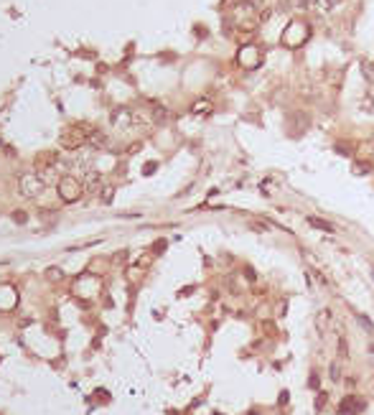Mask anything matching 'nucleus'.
<instances>
[{
	"mask_svg": "<svg viewBox=\"0 0 374 415\" xmlns=\"http://www.w3.org/2000/svg\"><path fill=\"white\" fill-rule=\"evenodd\" d=\"M308 23H300V20H293V23L282 31V36H280V41L285 43L288 49H298V46H303V41L308 38Z\"/></svg>",
	"mask_w": 374,
	"mask_h": 415,
	"instance_id": "obj_1",
	"label": "nucleus"
},
{
	"mask_svg": "<svg viewBox=\"0 0 374 415\" xmlns=\"http://www.w3.org/2000/svg\"><path fill=\"white\" fill-rule=\"evenodd\" d=\"M84 194V184L74 176H64L59 181V199L61 202H67V204H74L79 196Z\"/></svg>",
	"mask_w": 374,
	"mask_h": 415,
	"instance_id": "obj_2",
	"label": "nucleus"
},
{
	"mask_svg": "<svg viewBox=\"0 0 374 415\" xmlns=\"http://www.w3.org/2000/svg\"><path fill=\"white\" fill-rule=\"evenodd\" d=\"M90 133H92V127H90V125H72L67 133L61 135V143L67 145V148L87 145V143H90Z\"/></svg>",
	"mask_w": 374,
	"mask_h": 415,
	"instance_id": "obj_3",
	"label": "nucleus"
},
{
	"mask_svg": "<svg viewBox=\"0 0 374 415\" xmlns=\"http://www.w3.org/2000/svg\"><path fill=\"white\" fill-rule=\"evenodd\" d=\"M18 189L26 199H33V196H38L43 191V179L36 176V173H23V176L18 179Z\"/></svg>",
	"mask_w": 374,
	"mask_h": 415,
	"instance_id": "obj_4",
	"label": "nucleus"
},
{
	"mask_svg": "<svg viewBox=\"0 0 374 415\" xmlns=\"http://www.w3.org/2000/svg\"><path fill=\"white\" fill-rule=\"evenodd\" d=\"M239 64L242 67H247V69H257L260 64H262V51L257 46H252V43H245V46L239 49Z\"/></svg>",
	"mask_w": 374,
	"mask_h": 415,
	"instance_id": "obj_5",
	"label": "nucleus"
},
{
	"mask_svg": "<svg viewBox=\"0 0 374 415\" xmlns=\"http://www.w3.org/2000/svg\"><path fill=\"white\" fill-rule=\"evenodd\" d=\"M364 408H367V403H364L362 398H357V395L344 398V400H341V405H339L341 415H344V413H346V415H357V413H362Z\"/></svg>",
	"mask_w": 374,
	"mask_h": 415,
	"instance_id": "obj_6",
	"label": "nucleus"
},
{
	"mask_svg": "<svg viewBox=\"0 0 374 415\" xmlns=\"http://www.w3.org/2000/svg\"><path fill=\"white\" fill-rule=\"evenodd\" d=\"M211 110H214V107H211L209 100H196V102L191 104V112H193V115H201V117L211 115Z\"/></svg>",
	"mask_w": 374,
	"mask_h": 415,
	"instance_id": "obj_7",
	"label": "nucleus"
},
{
	"mask_svg": "<svg viewBox=\"0 0 374 415\" xmlns=\"http://www.w3.org/2000/svg\"><path fill=\"white\" fill-rule=\"evenodd\" d=\"M99 186H102L99 173H90V176H87V181H84V189H87V191H92V194H97Z\"/></svg>",
	"mask_w": 374,
	"mask_h": 415,
	"instance_id": "obj_8",
	"label": "nucleus"
},
{
	"mask_svg": "<svg viewBox=\"0 0 374 415\" xmlns=\"http://www.w3.org/2000/svg\"><path fill=\"white\" fill-rule=\"evenodd\" d=\"M308 224H313L316 229H323V232H334V224L321 219V216H308Z\"/></svg>",
	"mask_w": 374,
	"mask_h": 415,
	"instance_id": "obj_9",
	"label": "nucleus"
},
{
	"mask_svg": "<svg viewBox=\"0 0 374 415\" xmlns=\"http://www.w3.org/2000/svg\"><path fill=\"white\" fill-rule=\"evenodd\" d=\"M372 171V163L369 161H357L354 163V173H369Z\"/></svg>",
	"mask_w": 374,
	"mask_h": 415,
	"instance_id": "obj_10",
	"label": "nucleus"
},
{
	"mask_svg": "<svg viewBox=\"0 0 374 415\" xmlns=\"http://www.w3.org/2000/svg\"><path fill=\"white\" fill-rule=\"evenodd\" d=\"M250 227H252L255 232H268V222H265V219H262V222L252 219V222H250Z\"/></svg>",
	"mask_w": 374,
	"mask_h": 415,
	"instance_id": "obj_11",
	"label": "nucleus"
},
{
	"mask_svg": "<svg viewBox=\"0 0 374 415\" xmlns=\"http://www.w3.org/2000/svg\"><path fill=\"white\" fill-rule=\"evenodd\" d=\"M362 74H364L369 82H374V64H364V67H362Z\"/></svg>",
	"mask_w": 374,
	"mask_h": 415,
	"instance_id": "obj_12",
	"label": "nucleus"
},
{
	"mask_svg": "<svg viewBox=\"0 0 374 415\" xmlns=\"http://www.w3.org/2000/svg\"><path fill=\"white\" fill-rule=\"evenodd\" d=\"M339 369H341L339 362H334V364H331V380H336V382L341 380V372H339Z\"/></svg>",
	"mask_w": 374,
	"mask_h": 415,
	"instance_id": "obj_13",
	"label": "nucleus"
},
{
	"mask_svg": "<svg viewBox=\"0 0 374 415\" xmlns=\"http://www.w3.org/2000/svg\"><path fill=\"white\" fill-rule=\"evenodd\" d=\"M336 153H344V156H351V148H349V143L344 145V143H339L336 145Z\"/></svg>",
	"mask_w": 374,
	"mask_h": 415,
	"instance_id": "obj_14",
	"label": "nucleus"
},
{
	"mask_svg": "<svg viewBox=\"0 0 374 415\" xmlns=\"http://www.w3.org/2000/svg\"><path fill=\"white\" fill-rule=\"evenodd\" d=\"M49 280H61V270H59V268H51V270H49Z\"/></svg>",
	"mask_w": 374,
	"mask_h": 415,
	"instance_id": "obj_15",
	"label": "nucleus"
}]
</instances>
